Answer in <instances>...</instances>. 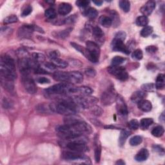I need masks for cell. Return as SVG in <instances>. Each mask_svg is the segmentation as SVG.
<instances>
[{
  "mask_svg": "<svg viewBox=\"0 0 165 165\" xmlns=\"http://www.w3.org/2000/svg\"><path fill=\"white\" fill-rule=\"evenodd\" d=\"M77 105L72 99H61L57 103L50 104V107L52 112H57L65 115L75 114L77 112Z\"/></svg>",
  "mask_w": 165,
  "mask_h": 165,
  "instance_id": "1",
  "label": "cell"
},
{
  "mask_svg": "<svg viewBox=\"0 0 165 165\" xmlns=\"http://www.w3.org/2000/svg\"><path fill=\"white\" fill-rule=\"evenodd\" d=\"M46 95H65L71 94H77V87L73 84L61 83L48 88L45 90Z\"/></svg>",
  "mask_w": 165,
  "mask_h": 165,
  "instance_id": "2",
  "label": "cell"
},
{
  "mask_svg": "<svg viewBox=\"0 0 165 165\" xmlns=\"http://www.w3.org/2000/svg\"><path fill=\"white\" fill-rule=\"evenodd\" d=\"M85 139H86L81 136L74 139L69 140L70 141L67 143L66 147L71 151L80 153L86 152L88 151V147L86 144Z\"/></svg>",
  "mask_w": 165,
  "mask_h": 165,
  "instance_id": "3",
  "label": "cell"
},
{
  "mask_svg": "<svg viewBox=\"0 0 165 165\" xmlns=\"http://www.w3.org/2000/svg\"><path fill=\"white\" fill-rule=\"evenodd\" d=\"M86 46L87 52L84 56L94 63L98 62L100 56V49L99 45L95 42L88 41L86 43Z\"/></svg>",
  "mask_w": 165,
  "mask_h": 165,
  "instance_id": "4",
  "label": "cell"
},
{
  "mask_svg": "<svg viewBox=\"0 0 165 165\" xmlns=\"http://www.w3.org/2000/svg\"><path fill=\"white\" fill-rule=\"evenodd\" d=\"M72 99L77 106H81L84 109L91 108L98 102V99L90 95H80L75 96Z\"/></svg>",
  "mask_w": 165,
  "mask_h": 165,
  "instance_id": "5",
  "label": "cell"
},
{
  "mask_svg": "<svg viewBox=\"0 0 165 165\" xmlns=\"http://www.w3.org/2000/svg\"><path fill=\"white\" fill-rule=\"evenodd\" d=\"M62 158L68 161H81L83 164H90L89 158L80 152L65 151L62 153Z\"/></svg>",
  "mask_w": 165,
  "mask_h": 165,
  "instance_id": "6",
  "label": "cell"
},
{
  "mask_svg": "<svg viewBox=\"0 0 165 165\" xmlns=\"http://www.w3.org/2000/svg\"><path fill=\"white\" fill-rule=\"evenodd\" d=\"M108 72L121 81H126L129 79V74L125 68L119 66H111L108 68Z\"/></svg>",
  "mask_w": 165,
  "mask_h": 165,
  "instance_id": "7",
  "label": "cell"
},
{
  "mask_svg": "<svg viewBox=\"0 0 165 165\" xmlns=\"http://www.w3.org/2000/svg\"><path fill=\"white\" fill-rule=\"evenodd\" d=\"M22 83L25 89L30 94H34L37 92L36 85L34 81L29 74H25L22 77Z\"/></svg>",
  "mask_w": 165,
  "mask_h": 165,
  "instance_id": "8",
  "label": "cell"
},
{
  "mask_svg": "<svg viewBox=\"0 0 165 165\" xmlns=\"http://www.w3.org/2000/svg\"><path fill=\"white\" fill-rule=\"evenodd\" d=\"M116 108L118 114L123 117H126L128 115V109L125 100L121 95H117L116 99Z\"/></svg>",
  "mask_w": 165,
  "mask_h": 165,
  "instance_id": "9",
  "label": "cell"
},
{
  "mask_svg": "<svg viewBox=\"0 0 165 165\" xmlns=\"http://www.w3.org/2000/svg\"><path fill=\"white\" fill-rule=\"evenodd\" d=\"M117 95L113 89H108L103 93L101 102L104 105H109L115 101Z\"/></svg>",
  "mask_w": 165,
  "mask_h": 165,
  "instance_id": "10",
  "label": "cell"
},
{
  "mask_svg": "<svg viewBox=\"0 0 165 165\" xmlns=\"http://www.w3.org/2000/svg\"><path fill=\"white\" fill-rule=\"evenodd\" d=\"M36 30V26L25 25L18 30V36L21 38H30Z\"/></svg>",
  "mask_w": 165,
  "mask_h": 165,
  "instance_id": "11",
  "label": "cell"
},
{
  "mask_svg": "<svg viewBox=\"0 0 165 165\" xmlns=\"http://www.w3.org/2000/svg\"><path fill=\"white\" fill-rule=\"evenodd\" d=\"M112 49L115 51L123 52L126 54H130V50L124 44L123 40L121 39L114 38L112 43Z\"/></svg>",
  "mask_w": 165,
  "mask_h": 165,
  "instance_id": "12",
  "label": "cell"
},
{
  "mask_svg": "<svg viewBox=\"0 0 165 165\" xmlns=\"http://www.w3.org/2000/svg\"><path fill=\"white\" fill-rule=\"evenodd\" d=\"M83 74L77 71L68 72L67 74V83L70 84H79L83 82Z\"/></svg>",
  "mask_w": 165,
  "mask_h": 165,
  "instance_id": "13",
  "label": "cell"
},
{
  "mask_svg": "<svg viewBox=\"0 0 165 165\" xmlns=\"http://www.w3.org/2000/svg\"><path fill=\"white\" fill-rule=\"evenodd\" d=\"M92 34L95 40L96 41V43L99 45L104 43L105 41V34L101 29L99 26H94L92 29Z\"/></svg>",
  "mask_w": 165,
  "mask_h": 165,
  "instance_id": "14",
  "label": "cell"
},
{
  "mask_svg": "<svg viewBox=\"0 0 165 165\" xmlns=\"http://www.w3.org/2000/svg\"><path fill=\"white\" fill-rule=\"evenodd\" d=\"M155 8H156V2L153 1H148L141 8L140 10L141 12L143 14V15L147 16V15H150L152 13Z\"/></svg>",
  "mask_w": 165,
  "mask_h": 165,
  "instance_id": "15",
  "label": "cell"
},
{
  "mask_svg": "<svg viewBox=\"0 0 165 165\" xmlns=\"http://www.w3.org/2000/svg\"><path fill=\"white\" fill-rule=\"evenodd\" d=\"M72 9V5L68 3H62L58 7V12L62 15H65L68 14L71 12Z\"/></svg>",
  "mask_w": 165,
  "mask_h": 165,
  "instance_id": "16",
  "label": "cell"
},
{
  "mask_svg": "<svg viewBox=\"0 0 165 165\" xmlns=\"http://www.w3.org/2000/svg\"><path fill=\"white\" fill-rule=\"evenodd\" d=\"M138 108L143 112H150L152 108V105L150 101L146 99H142L137 103Z\"/></svg>",
  "mask_w": 165,
  "mask_h": 165,
  "instance_id": "17",
  "label": "cell"
},
{
  "mask_svg": "<svg viewBox=\"0 0 165 165\" xmlns=\"http://www.w3.org/2000/svg\"><path fill=\"white\" fill-rule=\"evenodd\" d=\"M149 152L147 149L142 148L141 150L138 152L135 157V159L138 162H143L146 161L148 158Z\"/></svg>",
  "mask_w": 165,
  "mask_h": 165,
  "instance_id": "18",
  "label": "cell"
},
{
  "mask_svg": "<svg viewBox=\"0 0 165 165\" xmlns=\"http://www.w3.org/2000/svg\"><path fill=\"white\" fill-rule=\"evenodd\" d=\"M1 82H2V85L5 89H6L9 92L13 91L14 89L13 81L1 77Z\"/></svg>",
  "mask_w": 165,
  "mask_h": 165,
  "instance_id": "19",
  "label": "cell"
},
{
  "mask_svg": "<svg viewBox=\"0 0 165 165\" xmlns=\"http://www.w3.org/2000/svg\"><path fill=\"white\" fill-rule=\"evenodd\" d=\"M146 96V94L145 92H142V91H137L132 94V95L131 96V99L133 102L137 103L142 99H144V98Z\"/></svg>",
  "mask_w": 165,
  "mask_h": 165,
  "instance_id": "20",
  "label": "cell"
},
{
  "mask_svg": "<svg viewBox=\"0 0 165 165\" xmlns=\"http://www.w3.org/2000/svg\"><path fill=\"white\" fill-rule=\"evenodd\" d=\"M164 84H165L164 75V74H160L157 77L155 87L158 90L163 89V88L164 87Z\"/></svg>",
  "mask_w": 165,
  "mask_h": 165,
  "instance_id": "21",
  "label": "cell"
},
{
  "mask_svg": "<svg viewBox=\"0 0 165 165\" xmlns=\"http://www.w3.org/2000/svg\"><path fill=\"white\" fill-rule=\"evenodd\" d=\"M99 23L102 26H103L104 27H110V26L112 25V18L108 17V16H106V15H102L99 18Z\"/></svg>",
  "mask_w": 165,
  "mask_h": 165,
  "instance_id": "22",
  "label": "cell"
},
{
  "mask_svg": "<svg viewBox=\"0 0 165 165\" xmlns=\"http://www.w3.org/2000/svg\"><path fill=\"white\" fill-rule=\"evenodd\" d=\"M51 63L54 65L56 68H65L67 67L68 66V63L65 61H64L60 58H56L54 60H52Z\"/></svg>",
  "mask_w": 165,
  "mask_h": 165,
  "instance_id": "23",
  "label": "cell"
},
{
  "mask_svg": "<svg viewBox=\"0 0 165 165\" xmlns=\"http://www.w3.org/2000/svg\"><path fill=\"white\" fill-rule=\"evenodd\" d=\"M130 134H131V132H129V130H123L121 131L119 138V143L120 146L124 145L126 140L127 139V138L130 136Z\"/></svg>",
  "mask_w": 165,
  "mask_h": 165,
  "instance_id": "24",
  "label": "cell"
},
{
  "mask_svg": "<svg viewBox=\"0 0 165 165\" xmlns=\"http://www.w3.org/2000/svg\"><path fill=\"white\" fill-rule=\"evenodd\" d=\"M84 15L90 19H95L98 15V12L94 8H89L85 10Z\"/></svg>",
  "mask_w": 165,
  "mask_h": 165,
  "instance_id": "25",
  "label": "cell"
},
{
  "mask_svg": "<svg viewBox=\"0 0 165 165\" xmlns=\"http://www.w3.org/2000/svg\"><path fill=\"white\" fill-rule=\"evenodd\" d=\"M93 92V90L88 87H77V93L81 95H90Z\"/></svg>",
  "mask_w": 165,
  "mask_h": 165,
  "instance_id": "26",
  "label": "cell"
},
{
  "mask_svg": "<svg viewBox=\"0 0 165 165\" xmlns=\"http://www.w3.org/2000/svg\"><path fill=\"white\" fill-rule=\"evenodd\" d=\"M153 123V120L152 118H143L140 121V126L143 130H146Z\"/></svg>",
  "mask_w": 165,
  "mask_h": 165,
  "instance_id": "27",
  "label": "cell"
},
{
  "mask_svg": "<svg viewBox=\"0 0 165 165\" xmlns=\"http://www.w3.org/2000/svg\"><path fill=\"white\" fill-rule=\"evenodd\" d=\"M164 129L162 126H157L152 130V134L157 137H159L163 135Z\"/></svg>",
  "mask_w": 165,
  "mask_h": 165,
  "instance_id": "28",
  "label": "cell"
},
{
  "mask_svg": "<svg viewBox=\"0 0 165 165\" xmlns=\"http://www.w3.org/2000/svg\"><path fill=\"white\" fill-rule=\"evenodd\" d=\"M148 18L145 15H141L136 19V24L140 26H146L148 23Z\"/></svg>",
  "mask_w": 165,
  "mask_h": 165,
  "instance_id": "29",
  "label": "cell"
},
{
  "mask_svg": "<svg viewBox=\"0 0 165 165\" xmlns=\"http://www.w3.org/2000/svg\"><path fill=\"white\" fill-rule=\"evenodd\" d=\"M153 27L152 26H146L141 31V36L143 38H147L153 33Z\"/></svg>",
  "mask_w": 165,
  "mask_h": 165,
  "instance_id": "30",
  "label": "cell"
},
{
  "mask_svg": "<svg viewBox=\"0 0 165 165\" xmlns=\"http://www.w3.org/2000/svg\"><path fill=\"white\" fill-rule=\"evenodd\" d=\"M32 56H33L32 57L33 59L39 64H43L45 61V56L43 54H40V53H33Z\"/></svg>",
  "mask_w": 165,
  "mask_h": 165,
  "instance_id": "31",
  "label": "cell"
},
{
  "mask_svg": "<svg viewBox=\"0 0 165 165\" xmlns=\"http://www.w3.org/2000/svg\"><path fill=\"white\" fill-rule=\"evenodd\" d=\"M119 7L125 12H129L130 9V3L126 0H121L119 2Z\"/></svg>",
  "mask_w": 165,
  "mask_h": 165,
  "instance_id": "32",
  "label": "cell"
},
{
  "mask_svg": "<svg viewBox=\"0 0 165 165\" xmlns=\"http://www.w3.org/2000/svg\"><path fill=\"white\" fill-rule=\"evenodd\" d=\"M45 15L48 19H55L56 18L57 14H56V10L54 9L50 8V9H48L45 10Z\"/></svg>",
  "mask_w": 165,
  "mask_h": 165,
  "instance_id": "33",
  "label": "cell"
},
{
  "mask_svg": "<svg viewBox=\"0 0 165 165\" xmlns=\"http://www.w3.org/2000/svg\"><path fill=\"white\" fill-rule=\"evenodd\" d=\"M37 110H38L41 113H50L52 112L50 105H40L37 106Z\"/></svg>",
  "mask_w": 165,
  "mask_h": 165,
  "instance_id": "34",
  "label": "cell"
},
{
  "mask_svg": "<svg viewBox=\"0 0 165 165\" xmlns=\"http://www.w3.org/2000/svg\"><path fill=\"white\" fill-rule=\"evenodd\" d=\"M143 139L139 136H136L132 137L130 140V144L131 146H137L142 143Z\"/></svg>",
  "mask_w": 165,
  "mask_h": 165,
  "instance_id": "35",
  "label": "cell"
},
{
  "mask_svg": "<svg viewBox=\"0 0 165 165\" xmlns=\"http://www.w3.org/2000/svg\"><path fill=\"white\" fill-rule=\"evenodd\" d=\"M125 61L124 57L121 56H115L112 60V64L113 66H119L121 64H123Z\"/></svg>",
  "mask_w": 165,
  "mask_h": 165,
  "instance_id": "36",
  "label": "cell"
},
{
  "mask_svg": "<svg viewBox=\"0 0 165 165\" xmlns=\"http://www.w3.org/2000/svg\"><path fill=\"white\" fill-rule=\"evenodd\" d=\"M18 20V19L16 15H9V16L5 18L3 20V23L5 24L14 23H16Z\"/></svg>",
  "mask_w": 165,
  "mask_h": 165,
  "instance_id": "37",
  "label": "cell"
},
{
  "mask_svg": "<svg viewBox=\"0 0 165 165\" xmlns=\"http://www.w3.org/2000/svg\"><path fill=\"white\" fill-rule=\"evenodd\" d=\"M101 153V148L100 145H98V143L95 148V159L96 163H99L100 161Z\"/></svg>",
  "mask_w": 165,
  "mask_h": 165,
  "instance_id": "38",
  "label": "cell"
},
{
  "mask_svg": "<svg viewBox=\"0 0 165 165\" xmlns=\"http://www.w3.org/2000/svg\"><path fill=\"white\" fill-rule=\"evenodd\" d=\"M70 44L74 48V49L77 50V51H79L80 53H81L83 56H85V54H86V52H87L86 48H84L82 46L79 45V44L75 43H71Z\"/></svg>",
  "mask_w": 165,
  "mask_h": 165,
  "instance_id": "39",
  "label": "cell"
},
{
  "mask_svg": "<svg viewBox=\"0 0 165 165\" xmlns=\"http://www.w3.org/2000/svg\"><path fill=\"white\" fill-rule=\"evenodd\" d=\"M132 56L134 59H136L137 60H141L143 57V51L141 49H136L133 52Z\"/></svg>",
  "mask_w": 165,
  "mask_h": 165,
  "instance_id": "40",
  "label": "cell"
},
{
  "mask_svg": "<svg viewBox=\"0 0 165 165\" xmlns=\"http://www.w3.org/2000/svg\"><path fill=\"white\" fill-rule=\"evenodd\" d=\"M72 30V29H67L66 30H61L60 33H57L56 34V37L57 38H65L68 37V36L70 34V32Z\"/></svg>",
  "mask_w": 165,
  "mask_h": 165,
  "instance_id": "41",
  "label": "cell"
},
{
  "mask_svg": "<svg viewBox=\"0 0 165 165\" xmlns=\"http://www.w3.org/2000/svg\"><path fill=\"white\" fill-rule=\"evenodd\" d=\"M129 126L132 130H137L139 126V121L136 119H132L129 123Z\"/></svg>",
  "mask_w": 165,
  "mask_h": 165,
  "instance_id": "42",
  "label": "cell"
},
{
  "mask_svg": "<svg viewBox=\"0 0 165 165\" xmlns=\"http://www.w3.org/2000/svg\"><path fill=\"white\" fill-rule=\"evenodd\" d=\"M60 56V54L58 50H51L48 53V56L49 57L51 60L56 59V58H59Z\"/></svg>",
  "mask_w": 165,
  "mask_h": 165,
  "instance_id": "43",
  "label": "cell"
},
{
  "mask_svg": "<svg viewBox=\"0 0 165 165\" xmlns=\"http://www.w3.org/2000/svg\"><path fill=\"white\" fill-rule=\"evenodd\" d=\"M155 88V85L153 83H146L142 85L141 88L144 90V91L149 92V91H152V90Z\"/></svg>",
  "mask_w": 165,
  "mask_h": 165,
  "instance_id": "44",
  "label": "cell"
},
{
  "mask_svg": "<svg viewBox=\"0 0 165 165\" xmlns=\"http://www.w3.org/2000/svg\"><path fill=\"white\" fill-rule=\"evenodd\" d=\"M90 4V2L86 0H81V1H77L76 5L78 7L81 8H87Z\"/></svg>",
  "mask_w": 165,
  "mask_h": 165,
  "instance_id": "45",
  "label": "cell"
},
{
  "mask_svg": "<svg viewBox=\"0 0 165 165\" xmlns=\"http://www.w3.org/2000/svg\"><path fill=\"white\" fill-rule=\"evenodd\" d=\"M37 82L40 84H49L50 83V79H49L46 77H39L38 79H37Z\"/></svg>",
  "mask_w": 165,
  "mask_h": 165,
  "instance_id": "46",
  "label": "cell"
},
{
  "mask_svg": "<svg viewBox=\"0 0 165 165\" xmlns=\"http://www.w3.org/2000/svg\"><path fill=\"white\" fill-rule=\"evenodd\" d=\"M85 74H86V75L87 76L89 77H94L95 76V71L92 68H87L86 70H85Z\"/></svg>",
  "mask_w": 165,
  "mask_h": 165,
  "instance_id": "47",
  "label": "cell"
},
{
  "mask_svg": "<svg viewBox=\"0 0 165 165\" xmlns=\"http://www.w3.org/2000/svg\"><path fill=\"white\" fill-rule=\"evenodd\" d=\"M126 33H125V32H123V31H121V32H119V33H117L115 36V38H118V39H121L122 40H125V38H126Z\"/></svg>",
  "mask_w": 165,
  "mask_h": 165,
  "instance_id": "48",
  "label": "cell"
},
{
  "mask_svg": "<svg viewBox=\"0 0 165 165\" xmlns=\"http://www.w3.org/2000/svg\"><path fill=\"white\" fill-rule=\"evenodd\" d=\"M146 50L148 53H150V54H153L157 50V48L156 46L151 45V46H148L146 49Z\"/></svg>",
  "mask_w": 165,
  "mask_h": 165,
  "instance_id": "49",
  "label": "cell"
},
{
  "mask_svg": "<svg viewBox=\"0 0 165 165\" xmlns=\"http://www.w3.org/2000/svg\"><path fill=\"white\" fill-rule=\"evenodd\" d=\"M32 12V7L30 6H27L25 9H23L21 15L22 16H26V15H29Z\"/></svg>",
  "mask_w": 165,
  "mask_h": 165,
  "instance_id": "50",
  "label": "cell"
},
{
  "mask_svg": "<svg viewBox=\"0 0 165 165\" xmlns=\"http://www.w3.org/2000/svg\"><path fill=\"white\" fill-rule=\"evenodd\" d=\"M92 111H93V112L94 113V114L97 115H101V114L102 113V110H101V108L99 107V106H95V105L92 106Z\"/></svg>",
  "mask_w": 165,
  "mask_h": 165,
  "instance_id": "51",
  "label": "cell"
},
{
  "mask_svg": "<svg viewBox=\"0 0 165 165\" xmlns=\"http://www.w3.org/2000/svg\"><path fill=\"white\" fill-rule=\"evenodd\" d=\"M93 3L98 5V6H101L103 3V1H99V0H98V1H93Z\"/></svg>",
  "mask_w": 165,
  "mask_h": 165,
  "instance_id": "52",
  "label": "cell"
},
{
  "mask_svg": "<svg viewBox=\"0 0 165 165\" xmlns=\"http://www.w3.org/2000/svg\"><path fill=\"white\" fill-rule=\"evenodd\" d=\"M115 164H119V165H123V164H125V163L123 160H122V159H120V160H118V161H117L115 163Z\"/></svg>",
  "mask_w": 165,
  "mask_h": 165,
  "instance_id": "53",
  "label": "cell"
}]
</instances>
